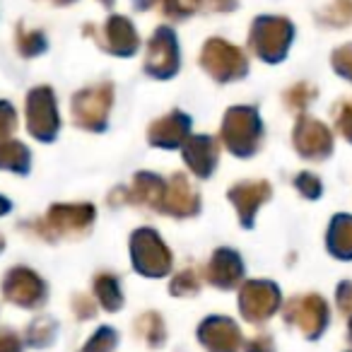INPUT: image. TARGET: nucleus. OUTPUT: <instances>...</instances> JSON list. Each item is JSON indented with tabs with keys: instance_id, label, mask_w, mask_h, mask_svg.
Segmentation results:
<instances>
[{
	"instance_id": "obj_7",
	"label": "nucleus",
	"mask_w": 352,
	"mask_h": 352,
	"mask_svg": "<svg viewBox=\"0 0 352 352\" xmlns=\"http://www.w3.org/2000/svg\"><path fill=\"white\" fill-rule=\"evenodd\" d=\"M15 128H17V111L12 109V104L0 102V142L8 140L15 133Z\"/></svg>"
},
{
	"instance_id": "obj_5",
	"label": "nucleus",
	"mask_w": 352,
	"mask_h": 352,
	"mask_svg": "<svg viewBox=\"0 0 352 352\" xmlns=\"http://www.w3.org/2000/svg\"><path fill=\"white\" fill-rule=\"evenodd\" d=\"M0 169L25 174L30 169V150L17 140H3L0 142Z\"/></svg>"
},
{
	"instance_id": "obj_9",
	"label": "nucleus",
	"mask_w": 352,
	"mask_h": 352,
	"mask_svg": "<svg viewBox=\"0 0 352 352\" xmlns=\"http://www.w3.org/2000/svg\"><path fill=\"white\" fill-rule=\"evenodd\" d=\"M0 352H20V338L15 333H0Z\"/></svg>"
},
{
	"instance_id": "obj_3",
	"label": "nucleus",
	"mask_w": 352,
	"mask_h": 352,
	"mask_svg": "<svg viewBox=\"0 0 352 352\" xmlns=\"http://www.w3.org/2000/svg\"><path fill=\"white\" fill-rule=\"evenodd\" d=\"M104 109H107V102H104L99 89H89V92L78 94L73 102V113L78 118V123H82V126H94V121H99L104 116Z\"/></svg>"
},
{
	"instance_id": "obj_6",
	"label": "nucleus",
	"mask_w": 352,
	"mask_h": 352,
	"mask_svg": "<svg viewBox=\"0 0 352 352\" xmlns=\"http://www.w3.org/2000/svg\"><path fill=\"white\" fill-rule=\"evenodd\" d=\"M44 46H46V41H44V34H41V32L20 30V34H17V49H20V54L27 56V58H30V56L41 54Z\"/></svg>"
},
{
	"instance_id": "obj_8",
	"label": "nucleus",
	"mask_w": 352,
	"mask_h": 352,
	"mask_svg": "<svg viewBox=\"0 0 352 352\" xmlns=\"http://www.w3.org/2000/svg\"><path fill=\"white\" fill-rule=\"evenodd\" d=\"M51 321H46V318H39L36 323H32L30 328V340L34 342V345H41V342L51 340L54 338V331H51Z\"/></svg>"
},
{
	"instance_id": "obj_10",
	"label": "nucleus",
	"mask_w": 352,
	"mask_h": 352,
	"mask_svg": "<svg viewBox=\"0 0 352 352\" xmlns=\"http://www.w3.org/2000/svg\"><path fill=\"white\" fill-rule=\"evenodd\" d=\"M10 201H8V198H3V196H0V215H6V212L8 210H10Z\"/></svg>"
},
{
	"instance_id": "obj_11",
	"label": "nucleus",
	"mask_w": 352,
	"mask_h": 352,
	"mask_svg": "<svg viewBox=\"0 0 352 352\" xmlns=\"http://www.w3.org/2000/svg\"><path fill=\"white\" fill-rule=\"evenodd\" d=\"M54 3H58V6H65V3H70V0H54Z\"/></svg>"
},
{
	"instance_id": "obj_12",
	"label": "nucleus",
	"mask_w": 352,
	"mask_h": 352,
	"mask_svg": "<svg viewBox=\"0 0 352 352\" xmlns=\"http://www.w3.org/2000/svg\"><path fill=\"white\" fill-rule=\"evenodd\" d=\"M3 246H6V241H3V236H0V251H3Z\"/></svg>"
},
{
	"instance_id": "obj_1",
	"label": "nucleus",
	"mask_w": 352,
	"mask_h": 352,
	"mask_svg": "<svg viewBox=\"0 0 352 352\" xmlns=\"http://www.w3.org/2000/svg\"><path fill=\"white\" fill-rule=\"evenodd\" d=\"M27 126L39 140H54L58 131V111H56L54 94L49 87L32 89L27 97Z\"/></svg>"
},
{
	"instance_id": "obj_2",
	"label": "nucleus",
	"mask_w": 352,
	"mask_h": 352,
	"mask_svg": "<svg viewBox=\"0 0 352 352\" xmlns=\"http://www.w3.org/2000/svg\"><path fill=\"white\" fill-rule=\"evenodd\" d=\"M3 297L17 307L34 309L44 302L46 289L39 275L32 273L30 268H12L3 280Z\"/></svg>"
},
{
	"instance_id": "obj_4",
	"label": "nucleus",
	"mask_w": 352,
	"mask_h": 352,
	"mask_svg": "<svg viewBox=\"0 0 352 352\" xmlns=\"http://www.w3.org/2000/svg\"><path fill=\"white\" fill-rule=\"evenodd\" d=\"M89 217H92V208H85V206H58V208H51L49 212V225L54 230H78V227L87 225Z\"/></svg>"
}]
</instances>
